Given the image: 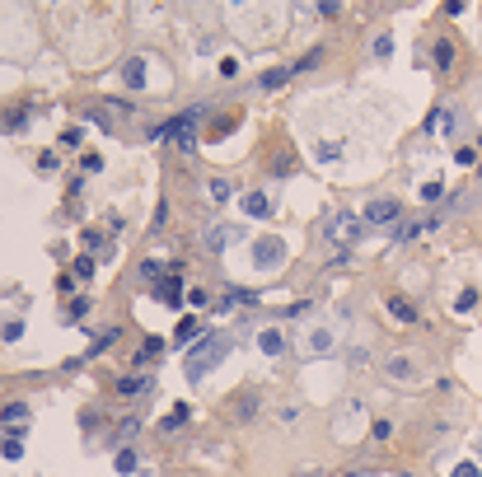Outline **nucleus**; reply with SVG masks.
Returning a JSON list of instances; mask_svg holds the SVG:
<instances>
[{"instance_id": "f257e3e1", "label": "nucleus", "mask_w": 482, "mask_h": 477, "mask_svg": "<svg viewBox=\"0 0 482 477\" xmlns=\"http://www.w3.org/2000/svg\"><path fill=\"white\" fill-rule=\"evenodd\" d=\"M230 346H235V333H230V328H220V333H206L202 342L192 346V351H188V365H183L192 384H202V379L220 365L225 355H230Z\"/></svg>"}, {"instance_id": "f03ea898", "label": "nucleus", "mask_w": 482, "mask_h": 477, "mask_svg": "<svg viewBox=\"0 0 482 477\" xmlns=\"http://www.w3.org/2000/svg\"><path fill=\"white\" fill-rule=\"evenodd\" d=\"M360 230H365V220L356 211H328V220H323V239L333 248H351L360 239Z\"/></svg>"}, {"instance_id": "7ed1b4c3", "label": "nucleus", "mask_w": 482, "mask_h": 477, "mask_svg": "<svg viewBox=\"0 0 482 477\" xmlns=\"http://www.w3.org/2000/svg\"><path fill=\"white\" fill-rule=\"evenodd\" d=\"M333 435L342 444H351V440L365 435V398H347V402H342V412L333 417Z\"/></svg>"}, {"instance_id": "20e7f679", "label": "nucleus", "mask_w": 482, "mask_h": 477, "mask_svg": "<svg viewBox=\"0 0 482 477\" xmlns=\"http://www.w3.org/2000/svg\"><path fill=\"white\" fill-rule=\"evenodd\" d=\"M360 220L375 225V230H384V225H398V220H403V201L375 197V201H365V215H360Z\"/></svg>"}, {"instance_id": "39448f33", "label": "nucleus", "mask_w": 482, "mask_h": 477, "mask_svg": "<svg viewBox=\"0 0 482 477\" xmlns=\"http://www.w3.org/2000/svg\"><path fill=\"white\" fill-rule=\"evenodd\" d=\"M281 262H286V244H281V239H258V244H253V267H258V272H277Z\"/></svg>"}, {"instance_id": "423d86ee", "label": "nucleus", "mask_w": 482, "mask_h": 477, "mask_svg": "<svg viewBox=\"0 0 482 477\" xmlns=\"http://www.w3.org/2000/svg\"><path fill=\"white\" fill-rule=\"evenodd\" d=\"M333 346H337V337H333V328H328V323H314V328H309V337H304V351L314 355V360H323Z\"/></svg>"}, {"instance_id": "0eeeda50", "label": "nucleus", "mask_w": 482, "mask_h": 477, "mask_svg": "<svg viewBox=\"0 0 482 477\" xmlns=\"http://www.w3.org/2000/svg\"><path fill=\"white\" fill-rule=\"evenodd\" d=\"M454 127H459V112L454 108H431V117H427V136H454Z\"/></svg>"}, {"instance_id": "6e6552de", "label": "nucleus", "mask_w": 482, "mask_h": 477, "mask_svg": "<svg viewBox=\"0 0 482 477\" xmlns=\"http://www.w3.org/2000/svg\"><path fill=\"white\" fill-rule=\"evenodd\" d=\"M235 239H244V230H235V225H206V234H202V244L211 253H225V244H235Z\"/></svg>"}, {"instance_id": "1a4fd4ad", "label": "nucleus", "mask_w": 482, "mask_h": 477, "mask_svg": "<svg viewBox=\"0 0 482 477\" xmlns=\"http://www.w3.org/2000/svg\"><path fill=\"white\" fill-rule=\"evenodd\" d=\"M197 337H206V323L197 318V313H183L178 328H173V346H188V342H197Z\"/></svg>"}, {"instance_id": "9d476101", "label": "nucleus", "mask_w": 482, "mask_h": 477, "mask_svg": "<svg viewBox=\"0 0 482 477\" xmlns=\"http://www.w3.org/2000/svg\"><path fill=\"white\" fill-rule=\"evenodd\" d=\"M239 211H244L248 220H267V215H272L267 192H244V197H239Z\"/></svg>"}, {"instance_id": "9b49d317", "label": "nucleus", "mask_w": 482, "mask_h": 477, "mask_svg": "<svg viewBox=\"0 0 482 477\" xmlns=\"http://www.w3.org/2000/svg\"><path fill=\"white\" fill-rule=\"evenodd\" d=\"M440 225V215H427V220H412V225H398V230H393V244L403 248L407 239H417V234H427V230H436Z\"/></svg>"}, {"instance_id": "f8f14e48", "label": "nucleus", "mask_w": 482, "mask_h": 477, "mask_svg": "<svg viewBox=\"0 0 482 477\" xmlns=\"http://www.w3.org/2000/svg\"><path fill=\"white\" fill-rule=\"evenodd\" d=\"M431 66H436L440 75L454 70V43H449V38H436V47H431Z\"/></svg>"}, {"instance_id": "ddd939ff", "label": "nucleus", "mask_w": 482, "mask_h": 477, "mask_svg": "<svg viewBox=\"0 0 482 477\" xmlns=\"http://www.w3.org/2000/svg\"><path fill=\"white\" fill-rule=\"evenodd\" d=\"M155 300L168 304V309H178V304H183V281H178V277H164V281L155 286Z\"/></svg>"}, {"instance_id": "4468645a", "label": "nucleus", "mask_w": 482, "mask_h": 477, "mask_svg": "<svg viewBox=\"0 0 482 477\" xmlns=\"http://www.w3.org/2000/svg\"><path fill=\"white\" fill-rule=\"evenodd\" d=\"M258 346H262V355H281V351H286V333H281V328H262Z\"/></svg>"}, {"instance_id": "2eb2a0df", "label": "nucleus", "mask_w": 482, "mask_h": 477, "mask_svg": "<svg viewBox=\"0 0 482 477\" xmlns=\"http://www.w3.org/2000/svg\"><path fill=\"white\" fill-rule=\"evenodd\" d=\"M384 375H389L393 384H407V379H412L417 370H412V360H407V355H393L389 365H384Z\"/></svg>"}, {"instance_id": "dca6fc26", "label": "nucleus", "mask_w": 482, "mask_h": 477, "mask_svg": "<svg viewBox=\"0 0 482 477\" xmlns=\"http://www.w3.org/2000/svg\"><path fill=\"white\" fill-rule=\"evenodd\" d=\"M23 435H28V431H10L5 440H0V454L10 459V463H19V459H23Z\"/></svg>"}, {"instance_id": "f3484780", "label": "nucleus", "mask_w": 482, "mask_h": 477, "mask_svg": "<svg viewBox=\"0 0 482 477\" xmlns=\"http://www.w3.org/2000/svg\"><path fill=\"white\" fill-rule=\"evenodd\" d=\"M291 75H295L291 66H272V70H262V89H267V94H272V89H281V85H291Z\"/></svg>"}, {"instance_id": "a211bd4d", "label": "nucleus", "mask_w": 482, "mask_h": 477, "mask_svg": "<svg viewBox=\"0 0 482 477\" xmlns=\"http://www.w3.org/2000/svg\"><path fill=\"white\" fill-rule=\"evenodd\" d=\"M0 422H5V426L28 422V402H5V407H0Z\"/></svg>"}, {"instance_id": "6ab92c4d", "label": "nucleus", "mask_w": 482, "mask_h": 477, "mask_svg": "<svg viewBox=\"0 0 482 477\" xmlns=\"http://www.w3.org/2000/svg\"><path fill=\"white\" fill-rule=\"evenodd\" d=\"M389 313H393L398 323H417V304H407L403 295H393V300H389Z\"/></svg>"}, {"instance_id": "aec40b11", "label": "nucleus", "mask_w": 482, "mask_h": 477, "mask_svg": "<svg viewBox=\"0 0 482 477\" xmlns=\"http://www.w3.org/2000/svg\"><path fill=\"white\" fill-rule=\"evenodd\" d=\"M122 80H127L132 89H141V85H146V61H141V56H136V61H127V66H122Z\"/></svg>"}, {"instance_id": "412c9836", "label": "nucleus", "mask_w": 482, "mask_h": 477, "mask_svg": "<svg viewBox=\"0 0 482 477\" xmlns=\"http://www.w3.org/2000/svg\"><path fill=\"white\" fill-rule=\"evenodd\" d=\"M370 56H375V61H389V56H393V33H375Z\"/></svg>"}, {"instance_id": "4be33fe9", "label": "nucleus", "mask_w": 482, "mask_h": 477, "mask_svg": "<svg viewBox=\"0 0 482 477\" xmlns=\"http://www.w3.org/2000/svg\"><path fill=\"white\" fill-rule=\"evenodd\" d=\"M188 412H192L188 402H178V407H173V412H168V417H164V426H159V431H178V426L188 422Z\"/></svg>"}, {"instance_id": "5701e85b", "label": "nucleus", "mask_w": 482, "mask_h": 477, "mask_svg": "<svg viewBox=\"0 0 482 477\" xmlns=\"http://www.w3.org/2000/svg\"><path fill=\"white\" fill-rule=\"evenodd\" d=\"M318 159H323V164H337V159H342V145H337V141H323V145H318Z\"/></svg>"}, {"instance_id": "b1692460", "label": "nucleus", "mask_w": 482, "mask_h": 477, "mask_svg": "<svg viewBox=\"0 0 482 477\" xmlns=\"http://www.w3.org/2000/svg\"><path fill=\"white\" fill-rule=\"evenodd\" d=\"M136 463H141L136 449H117V473H136Z\"/></svg>"}, {"instance_id": "393cba45", "label": "nucleus", "mask_w": 482, "mask_h": 477, "mask_svg": "<svg viewBox=\"0 0 482 477\" xmlns=\"http://www.w3.org/2000/svg\"><path fill=\"white\" fill-rule=\"evenodd\" d=\"M473 304H478V290H473V286L454 295V309H459V313H464V309H473Z\"/></svg>"}, {"instance_id": "a878e982", "label": "nucleus", "mask_w": 482, "mask_h": 477, "mask_svg": "<svg viewBox=\"0 0 482 477\" xmlns=\"http://www.w3.org/2000/svg\"><path fill=\"white\" fill-rule=\"evenodd\" d=\"M318 61H323V52H318V47H314V52H304V56H300V61H295L291 70H314Z\"/></svg>"}, {"instance_id": "bb28decb", "label": "nucleus", "mask_w": 482, "mask_h": 477, "mask_svg": "<svg viewBox=\"0 0 482 477\" xmlns=\"http://www.w3.org/2000/svg\"><path fill=\"white\" fill-rule=\"evenodd\" d=\"M206 192H211V201H225V197H230V183H225V178H211Z\"/></svg>"}, {"instance_id": "cd10ccee", "label": "nucleus", "mask_w": 482, "mask_h": 477, "mask_svg": "<svg viewBox=\"0 0 482 477\" xmlns=\"http://www.w3.org/2000/svg\"><path fill=\"white\" fill-rule=\"evenodd\" d=\"M150 384H141V379H117V393H127V398H132V393H146Z\"/></svg>"}, {"instance_id": "c85d7f7f", "label": "nucleus", "mask_w": 482, "mask_h": 477, "mask_svg": "<svg viewBox=\"0 0 482 477\" xmlns=\"http://www.w3.org/2000/svg\"><path fill=\"white\" fill-rule=\"evenodd\" d=\"M70 277H75V281H90L94 277V262H90V257H80V262L70 267Z\"/></svg>"}, {"instance_id": "c756f323", "label": "nucleus", "mask_w": 482, "mask_h": 477, "mask_svg": "<svg viewBox=\"0 0 482 477\" xmlns=\"http://www.w3.org/2000/svg\"><path fill=\"white\" fill-rule=\"evenodd\" d=\"M230 300H235V304H258V290H244V286H235V290H230Z\"/></svg>"}, {"instance_id": "7c9ffc66", "label": "nucleus", "mask_w": 482, "mask_h": 477, "mask_svg": "<svg viewBox=\"0 0 482 477\" xmlns=\"http://www.w3.org/2000/svg\"><path fill=\"white\" fill-rule=\"evenodd\" d=\"M314 10H318V19H337L342 5H337V0H323V5H314Z\"/></svg>"}, {"instance_id": "2f4dec72", "label": "nucleus", "mask_w": 482, "mask_h": 477, "mask_svg": "<svg viewBox=\"0 0 482 477\" xmlns=\"http://www.w3.org/2000/svg\"><path fill=\"white\" fill-rule=\"evenodd\" d=\"M445 197V188H440V183H422V201H440Z\"/></svg>"}, {"instance_id": "473e14b6", "label": "nucleus", "mask_w": 482, "mask_h": 477, "mask_svg": "<svg viewBox=\"0 0 482 477\" xmlns=\"http://www.w3.org/2000/svg\"><path fill=\"white\" fill-rule=\"evenodd\" d=\"M159 272H164V267H159V262H155V257H146V262H141V277H146V281H155V277H159Z\"/></svg>"}, {"instance_id": "72a5a7b5", "label": "nucleus", "mask_w": 482, "mask_h": 477, "mask_svg": "<svg viewBox=\"0 0 482 477\" xmlns=\"http://www.w3.org/2000/svg\"><path fill=\"white\" fill-rule=\"evenodd\" d=\"M454 159H459L464 168H473V164H478V150H473V145H464V150H459V155H454Z\"/></svg>"}, {"instance_id": "f704fd0d", "label": "nucleus", "mask_w": 482, "mask_h": 477, "mask_svg": "<svg viewBox=\"0 0 482 477\" xmlns=\"http://www.w3.org/2000/svg\"><path fill=\"white\" fill-rule=\"evenodd\" d=\"M80 141H85V132H80V127H70V132H61V145H70V150H75Z\"/></svg>"}, {"instance_id": "c9c22d12", "label": "nucleus", "mask_w": 482, "mask_h": 477, "mask_svg": "<svg viewBox=\"0 0 482 477\" xmlns=\"http://www.w3.org/2000/svg\"><path fill=\"white\" fill-rule=\"evenodd\" d=\"M370 435H375V440H389V435H393V422H375Z\"/></svg>"}, {"instance_id": "e433bc0d", "label": "nucleus", "mask_w": 482, "mask_h": 477, "mask_svg": "<svg viewBox=\"0 0 482 477\" xmlns=\"http://www.w3.org/2000/svg\"><path fill=\"white\" fill-rule=\"evenodd\" d=\"M0 337H5V342H19V337H23V323H5V333H0Z\"/></svg>"}, {"instance_id": "4c0bfd02", "label": "nucleus", "mask_w": 482, "mask_h": 477, "mask_svg": "<svg viewBox=\"0 0 482 477\" xmlns=\"http://www.w3.org/2000/svg\"><path fill=\"white\" fill-rule=\"evenodd\" d=\"M351 365H370V351L365 346H351Z\"/></svg>"}, {"instance_id": "58836bf2", "label": "nucleus", "mask_w": 482, "mask_h": 477, "mask_svg": "<svg viewBox=\"0 0 482 477\" xmlns=\"http://www.w3.org/2000/svg\"><path fill=\"white\" fill-rule=\"evenodd\" d=\"M38 168H43V173H52V168H56V155H52V150H47V155H38Z\"/></svg>"}, {"instance_id": "ea45409f", "label": "nucleus", "mask_w": 482, "mask_h": 477, "mask_svg": "<svg viewBox=\"0 0 482 477\" xmlns=\"http://www.w3.org/2000/svg\"><path fill=\"white\" fill-rule=\"evenodd\" d=\"M454 477H478V463H459V468H454Z\"/></svg>"}, {"instance_id": "a19ab883", "label": "nucleus", "mask_w": 482, "mask_h": 477, "mask_svg": "<svg viewBox=\"0 0 482 477\" xmlns=\"http://www.w3.org/2000/svg\"><path fill=\"white\" fill-rule=\"evenodd\" d=\"M478 183H482V164H478Z\"/></svg>"}, {"instance_id": "79ce46f5", "label": "nucleus", "mask_w": 482, "mask_h": 477, "mask_svg": "<svg viewBox=\"0 0 482 477\" xmlns=\"http://www.w3.org/2000/svg\"><path fill=\"white\" fill-rule=\"evenodd\" d=\"M478 94H482V80H478Z\"/></svg>"}]
</instances>
